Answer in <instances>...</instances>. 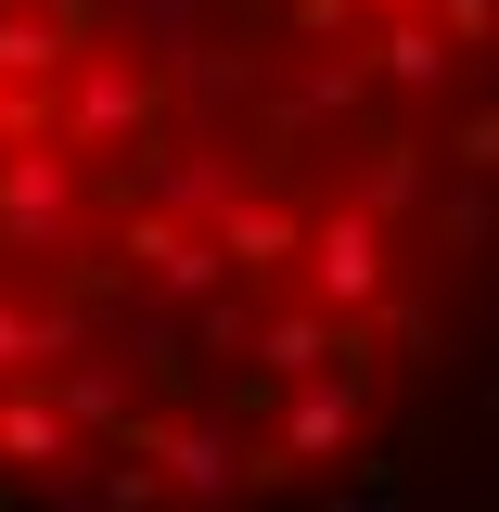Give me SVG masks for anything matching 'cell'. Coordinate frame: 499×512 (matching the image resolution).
I'll list each match as a JSON object with an SVG mask.
<instances>
[{
    "mask_svg": "<svg viewBox=\"0 0 499 512\" xmlns=\"http://www.w3.org/2000/svg\"><path fill=\"white\" fill-rule=\"evenodd\" d=\"M295 256H308V308H320V320H397V244H384L359 205L308 218Z\"/></svg>",
    "mask_w": 499,
    "mask_h": 512,
    "instance_id": "cell-1",
    "label": "cell"
},
{
    "mask_svg": "<svg viewBox=\"0 0 499 512\" xmlns=\"http://www.w3.org/2000/svg\"><path fill=\"white\" fill-rule=\"evenodd\" d=\"M154 116H167V77L154 64H128V52H77V90L52 103V128L64 141H154Z\"/></svg>",
    "mask_w": 499,
    "mask_h": 512,
    "instance_id": "cell-2",
    "label": "cell"
},
{
    "mask_svg": "<svg viewBox=\"0 0 499 512\" xmlns=\"http://www.w3.org/2000/svg\"><path fill=\"white\" fill-rule=\"evenodd\" d=\"M359 410H372V372L295 384V410H282V436H269V474H308V461H333V448H359Z\"/></svg>",
    "mask_w": 499,
    "mask_h": 512,
    "instance_id": "cell-3",
    "label": "cell"
},
{
    "mask_svg": "<svg viewBox=\"0 0 499 512\" xmlns=\"http://www.w3.org/2000/svg\"><path fill=\"white\" fill-rule=\"evenodd\" d=\"M256 359L282 384H320V372H372V320H320V308H295V320H269L256 333Z\"/></svg>",
    "mask_w": 499,
    "mask_h": 512,
    "instance_id": "cell-4",
    "label": "cell"
},
{
    "mask_svg": "<svg viewBox=\"0 0 499 512\" xmlns=\"http://www.w3.org/2000/svg\"><path fill=\"white\" fill-rule=\"evenodd\" d=\"M0 231L13 244H64L77 231V167L64 154H0Z\"/></svg>",
    "mask_w": 499,
    "mask_h": 512,
    "instance_id": "cell-5",
    "label": "cell"
},
{
    "mask_svg": "<svg viewBox=\"0 0 499 512\" xmlns=\"http://www.w3.org/2000/svg\"><path fill=\"white\" fill-rule=\"evenodd\" d=\"M295 231H308V218H282V205H218V218H205V244H218V269H244V282H269V269H295Z\"/></svg>",
    "mask_w": 499,
    "mask_h": 512,
    "instance_id": "cell-6",
    "label": "cell"
},
{
    "mask_svg": "<svg viewBox=\"0 0 499 512\" xmlns=\"http://www.w3.org/2000/svg\"><path fill=\"white\" fill-rule=\"evenodd\" d=\"M128 256H141V282H167V295H218V244H205L192 218H128Z\"/></svg>",
    "mask_w": 499,
    "mask_h": 512,
    "instance_id": "cell-7",
    "label": "cell"
},
{
    "mask_svg": "<svg viewBox=\"0 0 499 512\" xmlns=\"http://www.w3.org/2000/svg\"><path fill=\"white\" fill-rule=\"evenodd\" d=\"M64 410L52 397H39V384H13V397H0V461H13V474H64Z\"/></svg>",
    "mask_w": 499,
    "mask_h": 512,
    "instance_id": "cell-8",
    "label": "cell"
},
{
    "mask_svg": "<svg viewBox=\"0 0 499 512\" xmlns=\"http://www.w3.org/2000/svg\"><path fill=\"white\" fill-rule=\"evenodd\" d=\"M77 64V26H39V13H0V90H52Z\"/></svg>",
    "mask_w": 499,
    "mask_h": 512,
    "instance_id": "cell-9",
    "label": "cell"
},
{
    "mask_svg": "<svg viewBox=\"0 0 499 512\" xmlns=\"http://www.w3.org/2000/svg\"><path fill=\"white\" fill-rule=\"evenodd\" d=\"M372 64H384V77H397V90H436V77H448V52H436V26H423V13H384V39H372Z\"/></svg>",
    "mask_w": 499,
    "mask_h": 512,
    "instance_id": "cell-10",
    "label": "cell"
},
{
    "mask_svg": "<svg viewBox=\"0 0 499 512\" xmlns=\"http://www.w3.org/2000/svg\"><path fill=\"white\" fill-rule=\"evenodd\" d=\"M397 205H423V141H372V180H359V218H397Z\"/></svg>",
    "mask_w": 499,
    "mask_h": 512,
    "instance_id": "cell-11",
    "label": "cell"
},
{
    "mask_svg": "<svg viewBox=\"0 0 499 512\" xmlns=\"http://www.w3.org/2000/svg\"><path fill=\"white\" fill-rule=\"evenodd\" d=\"M52 410H64V436H77V423H128V384H116V372H90V359H77V372H64V397H52Z\"/></svg>",
    "mask_w": 499,
    "mask_h": 512,
    "instance_id": "cell-12",
    "label": "cell"
},
{
    "mask_svg": "<svg viewBox=\"0 0 499 512\" xmlns=\"http://www.w3.org/2000/svg\"><path fill=\"white\" fill-rule=\"evenodd\" d=\"M39 359H64V320H26L0 295V372H39Z\"/></svg>",
    "mask_w": 499,
    "mask_h": 512,
    "instance_id": "cell-13",
    "label": "cell"
},
{
    "mask_svg": "<svg viewBox=\"0 0 499 512\" xmlns=\"http://www.w3.org/2000/svg\"><path fill=\"white\" fill-rule=\"evenodd\" d=\"M52 141V90H0V154H39Z\"/></svg>",
    "mask_w": 499,
    "mask_h": 512,
    "instance_id": "cell-14",
    "label": "cell"
},
{
    "mask_svg": "<svg viewBox=\"0 0 499 512\" xmlns=\"http://www.w3.org/2000/svg\"><path fill=\"white\" fill-rule=\"evenodd\" d=\"M487 154H499V116H487V103H474V116L448 128V167H461V180H487Z\"/></svg>",
    "mask_w": 499,
    "mask_h": 512,
    "instance_id": "cell-15",
    "label": "cell"
},
{
    "mask_svg": "<svg viewBox=\"0 0 499 512\" xmlns=\"http://www.w3.org/2000/svg\"><path fill=\"white\" fill-rule=\"evenodd\" d=\"M436 244H448V256L487 244V205H474V192H448V205H436Z\"/></svg>",
    "mask_w": 499,
    "mask_h": 512,
    "instance_id": "cell-16",
    "label": "cell"
},
{
    "mask_svg": "<svg viewBox=\"0 0 499 512\" xmlns=\"http://www.w3.org/2000/svg\"><path fill=\"white\" fill-rule=\"evenodd\" d=\"M346 13H359V0H295V26H308V39H346Z\"/></svg>",
    "mask_w": 499,
    "mask_h": 512,
    "instance_id": "cell-17",
    "label": "cell"
}]
</instances>
